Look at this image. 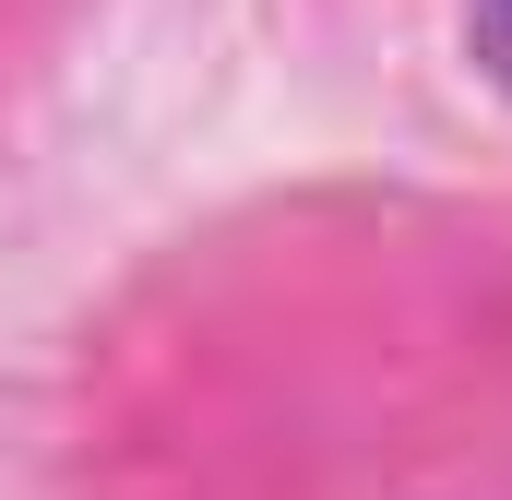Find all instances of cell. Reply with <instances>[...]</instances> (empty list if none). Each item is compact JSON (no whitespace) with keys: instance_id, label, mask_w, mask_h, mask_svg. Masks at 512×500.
<instances>
[{"instance_id":"1","label":"cell","mask_w":512,"mask_h":500,"mask_svg":"<svg viewBox=\"0 0 512 500\" xmlns=\"http://www.w3.org/2000/svg\"><path fill=\"white\" fill-rule=\"evenodd\" d=\"M465 36H477V60L512 84V0H477V12H465Z\"/></svg>"}]
</instances>
